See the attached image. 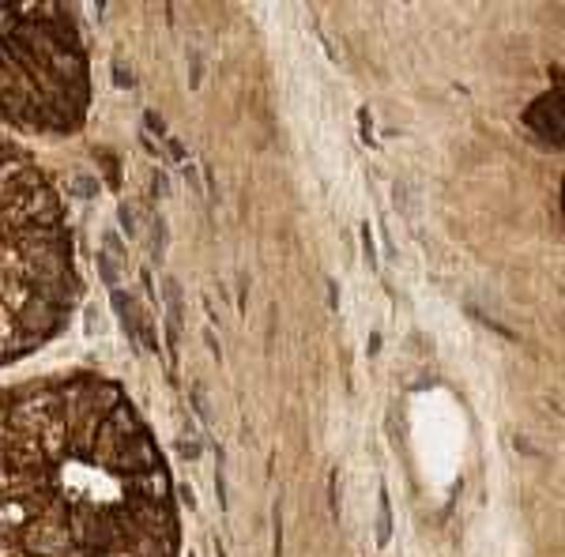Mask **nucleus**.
Instances as JSON below:
<instances>
[{
    "mask_svg": "<svg viewBox=\"0 0 565 557\" xmlns=\"http://www.w3.org/2000/svg\"><path fill=\"white\" fill-rule=\"evenodd\" d=\"M0 554L181 557L174 474L117 381L68 369L0 388Z\"/></svg>",
    "mask_w": 565,
    "mask_h": 557,
    "instance_id": "1",
    "label": "nucleus"
},
{
    "mask_svg": "<svg viewBox=\"0 0 565 557\" xmlns=\"http://www.w3.org/2000/svg\"><path fill=\"white\" fill-rule=\"evenodd\" d=\"M84 294L65 200L50 170L0 140V365L42 351Z\"/></svg>",
    "mask_w": 565,
    "mask_h": 557,
    "instance_id": "2",
    "label": "nucleus"
},
{
    "mask_svg": "<svg viewBox=\"0 0 565 557\" xmlns=\"http://www.w3.org/2000/svg\"><path fill=\"white\" fill-rule=\"evenodd\" d=\"M90 109V57L65 4H0V129L72 136Z\"/></svg>",
    "mask_w": 565,
    "mask_h": 557,
    "instance_id": "3",
    "label": "nucleus"
},
{
    "mask_svg": "<svg viewBox=\"0 0 565 557\" xmlns=\"http://www.w3.org/2000/svg\"><path fill=\"white\" fill-rule=\"evenodd\" d=\"M109 294H114L117 321H121V328H125V332H129V340H132L136 346H143V340H148V324H143L140 306H136V298H132V294H125L121 287L109 290Z\"/></svg>",
    "mask_w": 565,
    "mask_h": 557,
    "instance_id": "4",
    "label": "nucleus"
},
{
    "mask_svg": "<svg viewBox=\"0 0 565 557\" xmlns=\"http://www.w3.org/2000/svg\"><path fill=\"white\" fill-rule=\"evenodd\" d=\"M162 290H167V340H170V354L178 358V343H181V290L174 279H162Z\"/></svg>",
    "mask_w": 565,
    "mask_h": 557,
    "instance_id": "5",
    "label": "nucleus"
},
{
    "mask_svg": "<svg viewBox=\"0 0 565 557\" xmlns=\"http://www.w3.org/2000/svg\"><path fill=\"white\" fill-rule=\"evenodd\" d=\"M392 535V508H388V493H377V546H388Z\"/></svg>",
    "mask_w": 565,
    "mask_h": 557,
    "instance_id": "6",
    "label": "nucleus"
},
{
    "mask_svg": "<svg viewBox=\"0 0 565 557\" xmlns=\"http://www.w3.org/2000/svg\"><path fill=\"white\" fill-rule=\"evenodd\" d=\"M121 226L136 237V223H132V207H121Z\"/></svg>",
    "mask_w": 565,
    "mask_h": 557,
    "instance_id": "7",
    "label": "nucleus"
}]
</instances>
